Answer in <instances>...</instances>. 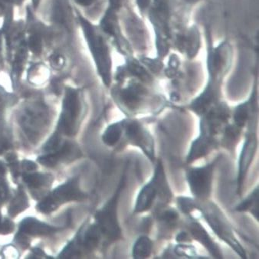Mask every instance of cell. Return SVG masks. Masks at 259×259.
Wrapping results in <instances>:
<instances>
[{
	"mask_svg": "<svg viewBox=\"0 0 259 259\" xmlns=\"http://www.w3.org/2000/svg\"><path fill=\"white\" fill-rule=\"evenodd\" d=\"M257 147V140L254 135L247 137L246 141L244 144L240 159H239V175H238V192L241 193L244 180L250 164L252 161L253 157Z\"/></svg>",
	"mask_w": 259,
	"mask_h": 259,
	"instance_id": "obj_12",
	"label": "cell"
},
{
	"mask_svg": "<svg viewBox=\"0 0 259 259\" xmlns=\"http://www.w3.org/2000/svg\"><path fill=\"white\" fill-rule=\"evenodd\" d=\"M20 177L35 199H41L49 193L54 180L52 174L37 172V170L22 172Z\"/></svg>",
	"mask_w": 259,
	"mask_h": 259,
	"instance_id": "obj_10",
	"label": "cell"
},
{
	"mask_svg": "<svg viewBox=\"0 0 259 259\" xmlns=\"http://www.w3.org/2000/svg\"><path fill=\"white\" fill-rule=\"evenodd\" d=\"M204 217L208 223L210 225L211 228L213 229L215 234L224 240L226 243L229 244L233 249L240 255L242 258H246V254L240 244L237 242L234 237L230 228L228 226L227 223L224 221L220 212L215 207L206 208L203 212Z\"/></svg>",
	"mask_w": 259,
	"mask_h": 259,
	"instance_id": "obj_6",
	"label": "cell"
},
{
	"mask_svg": "<svg viewBox=\"0 0 259 259\" xmlns=\"http://www.w3.org/2000/svg\"><path fill=\"white\" fill-rule=\"evenodd\" d=\"M126 135L130 142L140 147L150 160H154V142L145 128L135 120H124Z\"/></svg>",
	"mask_w": 259,
	"mask_h": 259,
	"instance_id": "obj_9",
	"label": "cell"
},
{
	"mask_svg": "<svg viewBox=\"0 0 259 259\" xmlns=\"http://www.w3.org/2000/svg\"><path fill=\"white\" fill-rule=\"evenodd\" d=\"M44 26L39 25H32L28 31L27 38H25V43L28 49L35 56H41L44 53V50L48 46L49 41V34Z\"/></svg>",
	"mask_w": 259,
	"mask_h": 259,
	"instance_id": "obj_13",
	"label": "cell"
},
{
	"mask_svg": "<svg viewBox=\"0 0 259 259\" xmlns=\"http://www.w3.org/2000/svg\"><path fill=\"white\" fill-rule=\"evenodd\" d=\"M51 68L56 71L62 70L65 65V58L62 53H54L49 58Z\"/></svg>",
	"mask_w": 259,
	"mask_h": 259,
	"instance_id": "obj_21",
	"label": "cell"
},
{
	"mask_svg": "<svg viewBox=\"0 0 259 259\" xmlns=\"http://www.w3.org/2000/svg\"><path fill=\"white\" fill-rule=\"evenodd\" d=\"M82 103L79 90L67 88L62 101V112L54 133L63 138L77 134L81 122Z\"/></svg>",
	"mask_w": 259,
	"mask_h": 259,
	"instance_id": "obj_1",
	"label": "cell"
},
{
	"mask_svg": "<svg viewBox=\"0 0 259 259\" xmlns=\"http://www.w3.org/2000/svg\"><path fill=\"white\" fill-rule=\"evenodd\" d=\"M214 163L195 168L187 172V180L192 193L199 199L208 197L212 188Z\"/></svg>",
	"mask_w": 259,
	"mask_h": 259,
	"instance_id": "obj_7",
	"label": "cell"
},
{
	"mask_svg": "<svg viewBox=\"0 0 259 259\" xmlns=\"http://www.w3.org/2000/svg\"><path fill=\"white\" fill-rule=\"evenodd\" d=\"M21 172H29L36 171L38 169V166L33 161L29 160H22L20 163Z\"/></svg>",
	"mask_w": 259,
	"mask_h": 259,
	"instance_id": "obj_24",
	"label": "cell"
},
{
	"mask_svg": "<svg viewBox=\"0 0 259 259\" xmlns=\"http://www.w3.org/2000/svg\"><path fill=\"white\" fill-rule=\"evenodd\" d=\"M25 1H26V0H8V2L10 3V5L13 6L14 7H20L21 6L23 5Z\"/></svg>",
	"mask_w": 259,
	"mask_h": 259,
	"instance_id": "obj_27",
	"label": "cell"
},
{
	"mask_svg": "<svg viewBox=\"0 0 259 259\" xmlns=\"http://www.w3.org/2000/svg\"><path fill=\"white\" fill-rule=\"evenodd\" d=\"M74 1H75L77 4H80V5L81 6H85L90 4L92 0H74Z\"/></svg>",
	"mask_w": 259,
	"mask_h": 259,
	"instance_id": "obj_30",
	"label": "cell"
},
{
	"mask_svg": "<svg viewBox=\"0 0 259 259\" xmlns=\"http://www.w3.org/2000/svg\"><path fill=\"white\" fill-rule=\"evenodd\" d=\"M157 195L164 202L169 201L172 196L166 184V176L161 162H159L152 180L140 192L135 207V213L149 210Z\"/></svg>",
	"mask_w": 259,
	"mask_h": 259,
	"instance_id": "obj_4",
	"label": "cell"
},
{
	"mask_svg": "<svg viewBox=\"0 0 259 259\" xmlns=\"http://www.w3.org/2000/svg\"><path fill=\"white\" fill-rule=\"evenodd\" d=\"M4 34H3L2 30L0 29V59L3 56V50H4Z\"/></svg>",
	"mask_w": 259,
	"mask_h": 259,
	"instance_id": "obj_28",
	"label": "cell"
},
{
	"mask_svg": "<svg viewBox=\"0 0 259 259\" xmlns=\"http://www.w3.org/2000/svg\"><path fill=\"white\" fill-rule=\"evenodd\" d=\"M81 157V151L77 144L69 141L63 144L53 152L46 153L38 157V162L46 167L53 168L60 163H68Z\"/></svg>",
	"mask_w": 259,
	"mask_h": 259,
	"instance_id": "obj_8",
	"label": "cell"
},
{
	"mask_svg": "<svg viewBox=\"0 0 259 259\" xmlns=\"http://www.w3.org/2000/svg\"><path fill=\"white\" fill-rule=\"evenodd\" d=\"M53 258L52 257L48 256L40 248H34L31 252L30 255H29V258Z\"/></svg>",
	"mask_w": 259,
	"mask_h": 259,
	"instance_id": "obj_25",
	"label": "cell"
},
{
	"mask_svg": "<svg viewBox=\"0 0 259 259\" xmlns=\"http://www.w3.org/2000/svg\"><path fill=\"white\" fill-rule=\"evenodd\" d=\"M62 229L63 228L51 226L35 217H26L19 223L14 241L22 249H27L32 238L51 236Z\"/></svg>",
	"mask_w": 259,
	"mask_h": 259,
	"instance_id": "obj_5",
	"label": "cell"
},
{
	"mask_svg": "<svg viewBox=\"0 0 259 259\" xmlns=\"http://www.w3.org/2000/svg\"><path fill=\"white\" fill-rule=\"evenodd\" d=\"M258 188H257L251 193V196L236 207V210L239 212L249 210L258 220Z\"/></svg>",
	"mask_w": 259,
	"mask_h": 259,
	"instance_id": "obj_18",
	"label": "cell"
},
{
	"mask_svg": "<svg viewBox=\"0 0 259 259\" xmlns=\"http://www.w3.org/2000/svg\"><path fill=\"white\" fill-rule=\"evenodd\" d=\"M186 239H188V236L185 232H181L179 236H177V240L178 242H182V241H186Z\"/></svg>",
	"mask_w": 259,
	"mask_h": 259,
	"instance_id": "obj_29",
	"label": "cell"
},
{
	"mask_svg": "<svg viewBox=\"0 0 259 259\" xmlns=\"http://www.w3.org/2000/svg\"><path fill=\"white\" fill-rule=\"evenodd\" d=\"M126 184V177L123 176L115 193L111 199L95 214L96 224L101 234L109 241L118 240L121 238V229L117 220V205L120 193Z\"/></svg>",
	"mask_w": 259,
	"mask_h": 259,
	"instance_id": "obj_3",
	"label": "cell"
},
{
	"mask_svg": "<svg viewBox=\"0 0 259 259\" xmlns=\"http://www.w3.org/2000/svg\"><path fill=\"white\" fill-rule=\"evenodd\" d=\"M86 195L81 191L79 186V177H75L67 180L52 191L49 192L36 205L41 213L49 215L59 207L72 201H82Z\"/></svg>",
	"mask_w": 259,
	"mask_h": 259,
	"instance_id": "obj_2",
	"label": "cell"
},
{
	"mask_svg": "<svg viewBox=\"0 0 259 259\" xmlns=\"http://www.w3.org/2000/svg\"><path fill=\"white\" fill-rule=\"evenodd\" d=\"M15 230V224L10 218L0 213V235H8Z\"/></svg>",
	"mask_w": 259,
	"mask_h": 259,
	"instance_id": "obj_22",
	"label": "cell"
},
{
	"mask_svg": "<svg viewBox=\"0 0 259 259\" xmlns=\"http://www.w3.org/2000/svg\"><path fill=\"white\" fill-rule=\"evenodd\" d=\"M11 198L10 186L7 178V166L0 161V208Z\"/></svg>",
	"mask_w": 259,
	"mask_h": 259,
	"instance_id": "obj_19",
	"label": "cell"
},
{
	"mask_svg": "<svg viewBox=\"0 0 259 259\" xmlns=\"http://www.w3.org/2000/svg\"><path fill=\"white\" fill-rule=\"evenodd\" d=\"M177 214L174 211H167L162 215V219L167 222L174 221L177 220Z\"/></svg>",
	"mask_w": 259,
	"mask_h": 259,
	"instance_id": "obj_26",
	"label": "cell"
},
{
	"mask_svg": "<svg viewBox=\"0 0 259 259\" xmlns=\"http://www.w3.org/2000/svg\"><path fill=\"white\" fill-rule=\"evenodd\" d=\"M153 249V243L147 236H141L135 242L132 250L134 258L141 259L148 257Z\"/></svg>",
	"mask_w": 259,
	"mask_h": 259,
	"instance_id": "obj_17",
	"label": "cell"
},
{
	"mask_svg": "<svg viewBox=\"0 0 259 259\" xmlns=\"http://www.w3.org/2000/svg\"><path fill=\"white\" fill-rule=\"evenodd\" d=\"M18 98L14 94L7 92L0 85V153L8 150L11 145L10 128L5 120L7 109L17 103Z\"/></svg>",
	"mask_w": 259,
	"mask_h": 259,
	"instance_id": "obj_11",
	"label": "cell"
},
{
	"mask_svg": "<svg viewBox=\"0 0 259 259\" xmlns=\"http://www.w3.org/2000/svg\"><path fill=\"white\" fill-rule=\"evenodd\" d=\"M8 207L9 215L14 218L29 207V199L22 187H18L13 197L10 198Z\"/></svg>",
	"mask_w": 259,
	"mask_h": 259,
	"instance_id": "obj_15",
	"label": "cell"
},
{
	"mask_svg": "<svg viewBox=\"0 0 259 259\" xmlns=\"http://www.w3.org/2000/svg\"><path fill=\"white\" fill-rule=\"evenodd\" d=\"M32 4H33V9H35L36 10V9L38 8V6H39L40 3H41V0H32Z\"/></svg>",
	"mask_w": 259,
	"mask_h": 259,
	"instance_id": "obj_31",
	"label": "cell"
},
{
	"mask_svg": "<svg viewBox=\"0 0 259 259\" xmlns=\"http://www.w3.org/2000/svg\"><path fill=\"white\" fill-rule=\"evenodd\" d=\"M190 232L193 237L204 245L213 257L222 258L220 248L212 240L210 236L208 235L206 231L202 227L200 224L196 222H191L190 225Z\"/></svg>",
	"mask_w": 259,
	"mask_h": 259,
	"instance_id": "obj_14",
	"label": "cell"
},
{
	"mask_svg": "<svg viewBox=\"0 0 259 259\" xmlns=\"http://www.w3.org/2000/svg\"><path fill=\"white\" fill-rule=\"evenodd\" d=\"M123 125H124V120L113 123L111 126H108L105 133L103 134V142L110 147L115 145L121 138Z\"/></svg>",
	"mask_w": 259,
	"mask_h": 259,
	"instance_id": "obj_16",
	"label": "cell"
},
{
	"mask_svg": "<svg viewBox=\"0 0 259 259\" xmlns=\"http://www.w3.org/2000/svg\"><path fill=\"white\" fill-rule=\"evenodd\" d=\"M249 117V108L247 105L239 107L235 113L234 119L238 127L245 126V123Z\"/></svg>",
	"mask_w": 259,
	"mask_h": 259,
	"instance_id": "obj_20",
	"label": "cell"
},
{
	"mask_svg": "<svg viewBox=\"0 0 259 259\" xmlns=\"http://www.w3.org/2000/svg\"><path fill=\"white\" fill-rule=\"evenodd\" d=\"M178 203L179 205H180V209L184 213H189L192 209L196 208L194 202H193L192 199H188V198H179Z\"/></svg>",
	"mask_w": 259,
	"mask_h": 259,
	"instance_id": "obj_23",
	"label": "cell"
}]
</instances>
